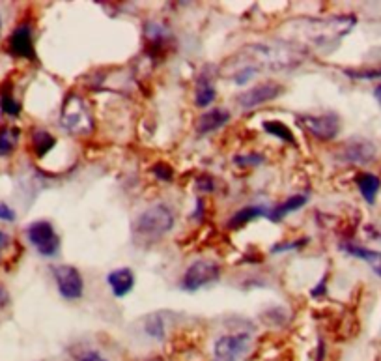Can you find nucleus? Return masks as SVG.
Wrapping results in <instances>:
<instances>
[{
    "mask_svg": "<svg viewBox=\"0 0 381 361\" xmlns=\"http://www.w3.org/2000/svg\"><path fill=\"white\" fill-rule=\"evenodd\" d=\"M174 227V213L165 204H155V206L144 210L133 225V232L137 238L144 241H155L168 234Z\"/></svg>",
    "mask_w": 381,
    "mask_h": 361,
    "instance_id": "1",
    "label": "nucleus"
},
{
    "mask_svg": "<svg viewBox=\"0 0 381 361\" xmlns=\"http://www.w3.org/2000/svg\"><path fill=\"white\" fill-rule=\"evenodd\" d=\"M357 23L355 17H331L327 21H308L303 24L301 34L305 40L314 43V45H327L331 40H338L342 36H346L353 29V24Z\"/></svg>",
    "mask_w": 381,
    "mask_h": 361,
    "instance_id": "2",
    "label": "nucleus"
},
{
    "mask_svg": "<svg viewBox=\"0 0 381 361\" xmlns=\"http://www.w3.org/2000/svg\"><path fill=\"white\" fill-rule=\"evenodd\" d=\"M62 127L71 135H86L92 129L88 107L79 96H69L62 111Z\"/></svg>",
    "mask_w": 381,
    "mask_h": 361,
    "instance_id": "3",
    "label": "nucleus"
},
{
    "mask_svg": "<svg viewBox=\"0 0 381 361\" xmlns=\"http://www.w3.org/2000/svg\"><path fill=\"white\" fill-rule=\"evenodd\" d=\"M27 238L41 257H55L60 249V240L49 221H34L27 229Z\"/></svg>",
    "mask_w": 381,
    "mask_h": 361,
    "instance_id": "4",
    "label": "nucleus"
},
{
    "mask_svg": "<svg viewBox=\"0 0 381 361\" xmlns=\"http://www.w3.org/2000/svg\"><path fill=\"white\" fill-rule=\"evenodd\" d=\"M221 277V268L213 260H196L187 268L183 276L182 287L189 292H196L199 288L215 283Z\"/></svg>",
    "mask_w": 381,
    "mask_h": 361,
    "instance_id": "5",
    "label": "nucleus"
},
{
    "mask_svg": "<svg viewBox=\"0 0 381 361\" xmlns=\"http://www.w3.org/2000/svg\"><path fill=\"white\" fill-rule=\"evenodd\" d=\"M297 122L307 129L310 135H314L319 141H333L340 132V118L335 113H327V115L310 116L301 115L297 116Z\"/></svg>",
    "mask_w": 381,
    "mask_h": 361,
    "instance_id": "6",
    "label": "nucleus"
},
{
    "mask_svg": "<svg viewBox=\"0 0 381 361\" xmlns=\"http://www.w3.org/2000/svg\"><path fill=\"white\" fill-rule=\"evenodd\" d=\"M282 85H279V83H275V80H266V83H260V85L252 86V88H249V90H245V92H241L238 96V105L241 107V109L245 111H250L254 109V107H258V105H264L268 104V101H273V99H277L282 94Z\"/></svg>",
    "mask_w": 381,
    "mask_h": 361,
    "instance_id": "7",
    "label": "nucleus"
},
{
    "mask_svg": "<svg viewBox=\"0 0 381 361\" xmlns=\"http://www.w3.org/2000/svg\"><path fill=\"white\" fill-rule=\"evenodd\" d=\"M55 274V281H57L58 292L66 299H79L85 292V281L82 276L79 274V269L69 264H62L52 269Z\"/></svg>",
    "mask_w": 381,
    "mask_h": 361,
    "instance_id": "8",
    "label": "nucleus"
},
{
    "mask_svg": "<svg viewBox=\"0 0 381 361\" xmlns=\"http://www.w3.org/2000/svg\"><path fill=\"white\" fill-rule=\"evenodd\" d=\"M250 344V337L247 333L236 335H222L215 341L213 348V361H238L247 352Z\"/></svg>",
    "mask_w": 381,
    "mask_h": 361,
    "instance_id": "9",
    "label": "nucleus"
},
{
    "mask_svg": "<svg viewBox=\"0 0 381 361\" xmlns=\"http://www.w3.org/2000/svg\"><path fill=\"white\" fill-rule=\"evenodd\" d=\"M338 160L352 163V165H368L375 160V146L366 139H352L340 146Z\"/></svg>",
    "mask_w": 381,
    "mask_h": 361,
    "instance_id": "10",
    "label": "nucleus"
},
{
    "mask_svg": "<svg viewBox=\"0 0 381 361\" xmlns=\"http://www.w3.org/2000/svg\"><path fill=\"white\" fill-rule=\"evenodd\" d=\"M8 47H10V52L15 55V57L30 58V60L36 58L34 38H32V29L29 24H21V27L13 30L10 41H8Z\"/></svg>",
    "mask_w": 381,
    "mask_h": 361,
    "instance_id": "11",
    "label": "nucleus"
},
{
    "mask_svg": "<svg viewBox=\"0 0 381 361\" xmlns=\"http://www.w3.org/2000/svg\"><path fill=\"white\" fill-rule=\"evenodd\" d=\"M228 122H230V113L222 107H215V109L206 111L196 120V132L199 135H208V133H213L221 129L222 126H227Z\"/></svg>",
    "mask_w": 381,
    "mask_h": 361,
    "instance_id": "12",
    "label": "nucleus"
},
{
    "mask_svg": "<svg viewBox=\"0 0 381 361\" xmlns=\"http://www.w3.org/2000/svg\"><path fill=\"white\" fill-rule=\"evenodd\" d=\"M107 283L108 287L113 288V294L116 298H124L135 287V274L129 268L113 269L107 276Z\"/></svg>",
    "mask_w": 381,
    "mask_h": 361,
    "instance_id": "13",
    "label": "nucleus"
},
{
    "mask_svg": "<svg viewBox=\"0 0 381 361\" xmlns=\"http://www.w3.org/2000/svg\"><path fill=\"white\" fill-rule=\"evenodd\" d=\"M338 247H340L344 253H347V255H352V257L364 260V262L368 264L370 268H372V271H374L375 276L381 279V253L380 251H374V249H368V247L357 246V243H352V241H344V243H340Z\"/></svg>",
    "mask_w": 381,
    "mask_h": 361,
    "instance_id": "14",
    "label": "nucleus"
},
{
    "mask_svg": "<svg viewBox=\"0 0 381 361\" xmlns=\"http://www.w3.org/2000/svg\"><path fill=\"white\" fill-rule=\"evenodd\" d=\"M217 98V90L215 85H213V79L210 77L208 71H202V75H199V79H196V88H194V104L200 109H206V107H210Z\"/></svg>",
    "mask_w": 381,
    "mask_h": 361,
    "instance_id": "15",
    "label": "nucleus"
},
{
    "mask_svg": "<svg viewBox=\"0 0 381 361\" xmlns=\"http://www.w3.org/2000/svg\"><path fill=\"white\" fill-rule=\"evenodd\" d=\"M355 184H357L359 191H361V195L368 204H374L375 197L380 193L381 190V180L372 172H361L355 178Z\"/></svg>",
    "mask_w": 381,
    "mask_h": 361,
    "instance_id": "16",
    "label": "nucleus"
},
{
    "mask_svg": "<svg viewBox=\"0 0 381 361\" xmlns=\"http://www.w3.org/2000/svg\"><path fill=\"white\" fill-rule=\"evenodd\" d=\"M307 197L305 195H294V197H288L285 202H280L279 206L271 208V210H268V215L266 218H269L271 221H275V223H279L280 219H285L288 213L296 212V210H299V208H303L305 204H307Z\"/></svg>",
    "mask_w": 381,
    "mask_h": 361,
    "instance_id": "17",
    "label": "nucleus"
},
{
    "mask_svg": "<svg viewBox=\"0 0 381 361\" xmlns=\"http://www.w3.org/2000/svg\"><path fill=\"white\" fill-rule=\"evenodd\" d=\"M262 215H268V210L262 206H247L243 210H239L232 215V218L228 219V229L236 230L239 227H245L250 221H254L257 218H262Z\"/></svg>",
    "mask_w": 381,
    "mask_h": 361,
    "instance_id": "18",
    "label": "nucleus"
},
{
    "mask_svg": "<svg viewBox=\"0 0 381 361\" xmlns=\"http://www.w3.org/2000/svg\"><path fill=\"white\" fill-rule=\"evenodd\" d=\"M19 137H21V132H19L17 127L6 126L0 129V155L2 157H6V155H10L15 150Z\"/></svg>",
    "mask_w": 381,
    "mask_h": 361,
    "instance_id": "19",
    "label": "nucleus"
},
{
    "mask_svg": "<svg viewBox=\"0 0 381 361\" xmlns=\"http://www.w3.org/2000/svg\"><path fill=\"white\" fill-rule=\"evenodd\" d=\"M32 144H34L36 155H38V157H43L47 152H51V150L55 148L57 139L52 137L51 133L43 132V129H38V132L32 135Z\"/></svg>",
    "mask_w": 381,
    "mask_h": 361,
    "instance_id": "20",
    "label": "nucleus"
},
{
    "mask_svg": "<svg viewBox=\"0 0 381 361\" xmlns=\"http://www.w3.org/2000/svg\"><path fill=\"white\" fill-rule=\"evenodd\" d=\"M264 132H268L269 135H273V137L280 139V141H285V143H290V144L296 143V137H294L292 129L286 126V124H282V122H277V120L264 122Z\"/></svg>",
    "mask_w": 381,
    "mask_h": 361,
    "instance_id": "21",
    "label": "nucleus"
},
{
    "mask_svg": "<svg viewBox=\"0 0 381 361\" xmlns=\"http://www.w3.org/2000/svg\"><path fill=\"white\" fill-rule=\"evenodd\" d=\"M347 77L357 80H372L381 79V68H359V69H344Z\"/></svg>",
    "mask_w": 381,
    "mask_h": 361,
    "instance_id": "22",
    "label": "nucleus"
},
{
    "mask_svg": "<svg viewBox=\"0 0 381 361\" xmlns=\"http://www.w3.org/2000/svg\"><path fill=\"white\" fill-rule=\"evenodd\" d=\"M0 109H2V113H6L8 116L21 115V104L15 101L10 92H2V96H0Z\"/></svg>",
    "mask_w": 381,
    "mask_h": 361,
    "instance_id": "23",
    "label": "nucleus"
},
{
    "mask_svg": "<svg viewBox=\"0 0 381 361\" xmlns=\"http://www.w3.org/2000/svg\"><path fill=\"white\" fill-rule=\"evenodd\" d=\"M144 330L148 333L150 337L154 339H163L165 337V322L163 318H157V316H150L146 324H144Z\"/></svg>",
    "mask_w": 381,
    "mask_h": 361,
    "instance_id": "24",
    "label": "nucleus"
},
{
    "mask_svg": "<svg viewBox=\"0 0 381 361\" xmlns=\"http://www.w3.org/2000/svg\"><path fill=\"white\" fill-rule=\"evenodd\" d=\"M262 161H264V157L258 154L236 155V157H233V163H238V165H260Z\"/></svg>",
    "mask_w": 381,
    "mask_h": 361,
    "instance_id": "25",
    "label": "nucleus"
},
{
    "mask_svg": "<svg viewBox=\"0 0 381 361\" xmlns=\"http://www.w3.org/2000/svg\"><path fill=\"white\" fill-rule=\"evenodd\" d=\"M154 172L157 174V178L165 180V182H171L172 180V169L168 165H165V163H157L154 167Z\"/></svg>",
    "mask_w": 381,
    "mask_h": 361,
    "instance_id": "26",
    "label": "nucleus"
},
{
    "mask_svg": "<svg viewBox=\"0 0 381 361\" xmlns=\"http://www.w3.org/2000/svg\"><path fill=\"white\" fill-rule=\"evenodd\" d=\"M307 238H303V240H297V241H286V243H279V246H273V249L271 251L273 253H279V251H288V249H297V247H301L307 243Z\"/></svg>",
    "mask_w": 381,
    "mask_h": 361,
    "instance_id": "27",
    "label": "nucleus"
},
{
    "mask_svg": "<svg viewBox=\"0 0 381 361\" xmlns=\"http://www.w3.org/2000/svg\"><path fill=\"white\" fill-rule=\"evenodd\" d=\"M15 212H13V208H10L6 202H0V221H6V223H12L15 221Z\"/></svg>",
    "mask_w": 381,
    "mask_h": 361,
    "instance_id": "28",
    "label": "nucleus"
},
{
    "mask_svg": "<svg viewBox=\"0 0 381 361\" xmlns=\"http://www.w3.org/2000/svg\"><path fill=\"white\" fill-rule=\"evenodd\" d=\"M10 243H12V238H10V234H6L4 230H0V255L6 251L8 247H10Z\"/></svg>",
    "mask_w": 381,
    "mask_h": 361,
    "instance_id": "29",
    "label": "nucleus"
},
{
    "mask_svg": "<svg viewBox=\"0 0 381 361\" xmlns=\"http://www.w3.org/2000/svg\"><path fill=\"white\" fill-rule=\"evenodd\" d=\"M79 361H108V360H105L99 352H86Z\"/></svg>",
    "mask_w": 381,
    "mask_h": 361,
    "instance_id": "30",
    "label": "nucleus"
},
{
    "mask_svg": "<svg viewBox=\"0 0 381 361\" xmlns=\"http://www.w3.org/2000/svg\"><path fill=\"white\" fill-rule=\"evenodd\" d=\"M10 305V294H8L6 288L0 287V309H4Z\"/></svg>",
    "mask_w": 381,
    "mask_h": 361,
    "instance_id": "31",
    "label": "nucleus"
},
{
    "mask_svg": "<svg viewBox=\"0 0 381 361\" xmlns=\"http://www.w3.org/2000/svg\"><path fill=\"white\" fill-rule=\"evenodd\" d=\"M324 287H327V279H325V277H324V279H322V281H319L318 287L314 288V290H312V292H310V294H312L314 298H318L319 294H324L325 290H327V288H324Z\"/></svg>",
    "mask_w": 381,
    "mask_h": 361,
    "instance_id": "32",
    "label": "nucleus"
},
{
    "mask_svg": "<svg viewBox=\"0 0 381 361\" xmlns=\"http://www.w3.org/2000/svg\"><path fill=\"white\" fill-rule=\"evenodd\" d=\"M374 98H375V101H378V104H380V107H381V85H378L374 88Z\"/></svg>",
    "mask_w": 381,
    "mask_h": 361,
    "instance_id": "33",
    "label": "nucleus"
},
{
    "mask_svg": "<svg viewBox=\"0 0 381 361\" xmlns=\"http://www.w3.org/2000/svg\"><path fill=\"white\" fill-rule=\"evenodd\" d=\"M0 29H2V21H0Z\"/></svg>",
    "mask_w": 381,
    "mask_h": 361,
    "instance_id": "34",
    "label": "nucleus"
}]
</instances>
